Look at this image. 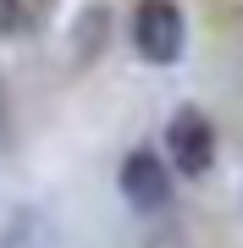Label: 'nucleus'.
<instances>
[{"instance_id": "423d86ee", "label": "nucleus", "mask_w": 243, "mask_h": 248, "mask_svg": "<svg viewBox=\"0 0 243 248\" xmlns=\"http://www.w3.org/2000/svg\"><path fill=\"white\" fill-rule=\"evenodd\" d=\"M0 110H6V83H0Z\"/></svg>"}, {"instance_id": "20e7f679", "label": "nucleus", "mask_w": 243, "mask_h": 248, "mask_svg": "<svg viewBox=\"0 0 243 248\" xmlns=\"http://www.w3.org/2000/svg\"><path fill=\"white\" fill-rule=\"evenodd\" d=\"M105 6H89L78 17V28H72V50H78V61H94L99 55V45H105Z\"/></svg>"}, {"instance_id": "39448f33", "label": "nucleus", "mask_w": 243, "mask_h": 248, "mask_svg": "<svg viewBox=\"0 0 243 248\" xmlns=\"http://www.w3.org/2000/svg\"><path fill=\"white\" fill-rule=\"evenodd\" d=\"M22 28V0H0V39H11Z\"/></svg>"}, {"instance_id": "f257e3e1", "label": "nucleus", "mask_w": 243, "mask_h": 248, "mask_svg": "<svg viewBox=\"0 0 243 248\" xmlns=\"http://www.w3.org/2000/svg\"><path fill=\"white\" fill-rule=\"evenodd\" d=\"M182 45H188V22L171 0H138L133 11V50L144 55L149 66H177Z\"/></svg>"}, {"instance_id": "f03ea898", "label": "nucleus", "mask_w": 243, "mask_h": 248, "mask_svg": "<svg viewBox=\"0 0 243 248\" xmlns=\"http://www.w3.org/2000/svg\"><path fill=\"white\" fill-rule=\"evenodd\" d=\"M166 155H171V171L177 177H205L216 166V127L199 105H182L171 110L166 122Z\"/></svg>"}, {"instance_id": "7ed1b4c3", "label": "nucleus", "mask_w": 243, "mask_h": 248, "mask_svg": "<svg viewBox=\"0 0 243 248\" xmlns=\"http://www.w3.org/2000/svg\"><path fill=\"white\" fill-rule=\"evenodd\" d=\"M116 187H122V199L133 204L138 215H161L171 204V166L155 149H133L116 166Z\"/></svg>"}]
</instances>
